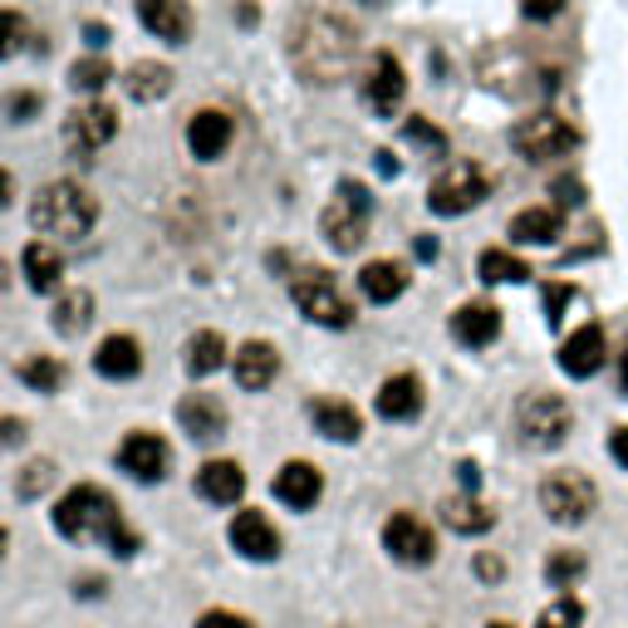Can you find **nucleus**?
Returning a JSON list of instances; mask_svg holds the SVG:
<instances>
[{"label":"nucleus","instance_id":"nucleus-1","mask_svg":"<svg viewBox=\"0 0 628 628\" xmlns=\"http://www.w3.org/2000/svg\"><path fill=\"white\" fill-rule=\"evenodd\" d=\"M290 59H295L300 79L310 83H339L349 79L354 59H359V30L334 10H305L290 25Z\"/></svg>","mask_w":628,"mask_h":628},{"label":"nucleus","instance_id":"nucleus-2","mask_svg":"<svg viewBox=\"0 0 628 628\" xmlns=\"http://www.w3.org/2000/svg\"><path fill=\"white\" fill-rule=\"evenodd\" d=\"M55 530L65 540H103V546H113V554L138 550V536L123 526L119 506H113V496L103 486L65 491V501L55 506Z\"/></svg>","mask_w":628,"mask_h":628},{"label":"nucleus","instance_id":"nucleus-3","mask_svg":"<svg viewBox=\"0 0 628 628\" xmlns=\"http://www.w3.org/2000/svg\"><path fill=\"white\" fill-rule=\"evenodd\" d=\"M93 222H99V202H93L79 182H49L45 192L35 197V206H30V226L45 240H55V246L59 240L89 236Z\"/></svg>","mask_w":628,"mask_h":628},{"label":"nucleus","instance_id":"nucleus-4","mask_svg":"<svg viewBox=\"0 0 628 628\" xmlns=\"http://www.w3.org/2000/svg\"><path fill=\"white\" fill-rule=\"evenodd\" d=\"M369 216H373L369 187L339 182L334 187V197H329V206H324L319 226H324V236H329L334 250H359L363 240H369Z\"/></svg>","mask_w":628,"mask_h":628},{"label":"nucleus","instance_id":"nucleus-5","mask_svg":"<svg viewBox=\"0 0 628 628\" xmlns=\"http://www.w3.org/2000/svg\"><path fill=\"white\" fill-rule=\"evenodd\" d=\"M290 300H295V310L305 314V319L324 324V329H349L354 324V305L344 300L339 280H334L329 270H300V276L290 280Z\"/></svg>","mask_w":628,"mask_h":628},{"label":"nucleus","instance_id":"nucleus-6","mask_svg":"<svg viewBox=\"0 0 628 628\" xmlns=\"http://www.w3.org/2000/svg\"><path fill=\"white\" fill-rule=\"evenodd\" d=\"M599 506V491L584 471H550L540 481V511L554 520V526H584Z\"/></svg>","mask_w":628,"mask_h":628},{"label":"nucleus","instance_id":"nucleus-7","mask_svg":"<svg viewBox=\"0 0 628 628\" xmlns=\"http://www.w3.org/2000/svg\"><path fill=\"white\" fill-rule=\"evenodd\" d=\"M516 427H520V437H526V447L550 452V447H560L564 437L574 433V413L560 393H526L516 407Z\"/></svg>","mask_w":628,"mask_h":628},{"label":"nucleus","instance_id":"nucleus-8","mask_svg":"<svg viewBox=\"0 0 628 628\" xmlns=\"http://www.w3.org/2000/svg\"><path fill=\"white\" fill-rule=\"evenodd\" d=\"M491 197V177H486V167H476V162H452V167H442V177H437L433 187H427V206H433L437 216H462L471 212V206H481Z\"/></svg>","mask_w":628,"mask_h":628},{"label":"nucleus","instance_id":"nucleus-9","mask_svg":"<svg viewBox=\"0 0 628 628\" xmlns=\"http://www.w3.org/2000/svg\"><path fill=\"white\" fill-rule=\"evenodd\" d=\"M511 148H516L526 162H550V157H564L580 148V133L560 119V113H530L511 128Z\"/></svg>","mask_w":628,"mask_h":628},{"label":"nucleus","instance_id":"nucleus-10","mask_svg":"<svg viewBox=\"0 0 628 628\" xmlns=\"http://www.w3.org/2000/svg\"><path fill=\"white\" fill-rule=\"evenodd\" d=\"M113 133H119V113L109 103H79L65 119V148L75 157H93L99 148H109Z\"/></svg>","mask_w":628,"mask_h":628},{"label":"nucleus","instance_id":"nucleus-11","mask_svg":"<svg viewBox=\"0 0 628 628\" xmlns=\"http://www.w3.org/2000/svg\"><path fill=\"white\" fill-rule=\"evenodd\" d=\"M383 550H389L397 564H433L437 560L433 530H427V520H417L413 511H393V516L383 520Z\"/></svg>","mask_w":628,"mask_h":628},{"label":"nucleus","instance_id":"nucleus-12","mask_svg":"<svg viewBox=\"0 0 628 628\" xmlns=\"http://www.w3.org/2000/svg\"><path fill=\"white\" fill-rule=\"evenodd\" d=\"M403 93H407L403 65H397L389 49H379L373 65H369V79H363V103H369L379 119H393V113L403 109Z\"/></svg>","mask_w":628,"mask_h":628},{"label":"nucleus","instance_id":"nucleus-13","mask_svg":"<svg viewBox=\"0 0 628 628\" xmlns=\"http://www.w3.org/2000/svg\"><path fill=\"white\" fill-rule=\"evenodd\" d=\"M119 467L133 481H162L167 467H172V452H167V442L157 433H128L119 447Z\"/></svg>","mask_w":628,"mask_h":628},{"label":"nucleus","instance_id":"nucleus-14","mask_svg":"<svg viewBox=\"0 0 628 628\" xmlns=\"http://www.w3.org/2000/svg\"><path fill=\"white\" fill-rule=\"evenodd\" d=\"M177 423H182V433L192 437V442H222L226 437V407L216 403L212 393H187L182 403H177Z\"/></svg>","mask_w":628,"mask_h":628},{"label":"nucleus","instance_id":"nucleus-15","mask_svg":"<svg viewBox=\"0 0 628 628\" xmlns=\"http://www.w3.org/2000/svg\"><path fill=\"white\" fill-rule=\"evenodd\" d=\"M138 20L148 35L167 40V45H187V35H192V5L187 0H138Z\"/></svg>","mask_w":628,"mask_h":628},{"label":"nucleus","instance_id":"nucleus-16","mask_svg":"<svg viewBox=\"0 0 628 628\" xmlns=\"http://www.w3.org/2000/svg\"><path fill=\"white\" fill-rule=\"evenodd\" d=\"M560 369L570 379H594L604 369V329L599 324H580L570 339L560 344Z\"/></svg>","mask_w":628,"mask_h":628},{"label":"nucleus","instance_id":"nucleus-17","mask_svg":"<svg viewBox=\"0 0 628 628\" xmlns=\"http://www.w3.org/2000/svg\"><path fill=\"white\" fill-rule=\"evenodd\" d=\"M232 546L246 554V560H276L280 554V530L266 520V511H236Z\"/></svg>","mask_w":628,"mask_h":628},{"label":"nucleus","instance_id":"nucleus-18","mask_svg":"<svg viewBox=\"0 0 628 628\" xmlns=\"http://www.w3.org/2000/svg\"><path fill=\"white\" fill-rule=\"evenodd\" d=\"M232 369H236V383H240V389H246V393H260V389H270V383H276L280 354L270 349L266 339H246V344L236 349Z\"/></svg>","mask_w":628,"mask_h":628},{"label":"nucleus","instance_id":"nucleus-19","mask_svg":"<svg viewBox=\"0 0 628 628\" xmlns=\"http://www.w3.org/2000/svg\"><path fill=\"white\" fill-rule=\"evenodd\" d=\"M310 423H314V433H324L329 442H359V433H363L359 407L344 403V397H319V403H310Z\"/></svg>","mask_w":628,"mask_h":628},{"label":"nucleus","instance_id":"nucleus-20","mask_svg":"<svg viewBox=\"0 0 628 628\" xmlns=\"http://www.w3.org/2000/svg\"><path fill=\"white\" fill-rule=\"evenodd\" d=\"M232 119H226L222 109H202V113H192V123H187V148H192L197 157H222L226 148H232Z\"/></svg>","mask_w":628,"mask_h":628},{"label":"nucleus","instance_id":"nucleus-21","mask_svg":"<svg viewBox=\"0 0 628 628\" xmlns=\"http://www.w3.org/2000/svg\"><path fill=\"white\" fill-rule=\"evenodd\" d=\"M276 496L285 501L290 511H310L314 501L324 496V476L310 462H285L276 471Z\"/></svg>","mask_w":628,"mask_h":628},{"label":"nucleus","instance_id":"nucleus-22","mask_svg":"<svg viewBox=\"0 0 628 628\" xmlns=\"http://www.w3.org/2000/svg\"><path fill=\"white\" fill-rule=\"evenodd\" d=\"M93 369L103 373V379H138L143 373V349L133 334H109V339L99 344V354H93Z\"/></svg>","mask_w":628,"mask_h":628},{"label":"nucleus","instance_id":"nucleus-23","mask_svg":"<svg viewBox=\"0 0 628 628\" xmlns=\"http://www.w3.org/2000/svg\"><path fill=\"white\" fill-rule=\"evenodd\" d=\"M417 413H423V383H417V373H393L379 389V417H389V423H413Z\"/></svg>","mask_w":628,"mask_h":628},{"label":"nucleus","instance_id":"nucleus-24","mask_svg":"<svg viewBox=\"0 0 628 628\" xmlns=\"http://www.w3.org/2000/svg\"><path fill=\"white\" fill-rule=\"evenodd\" d=\"M452 334L467 344V349H486V344L501 334V310L486 305V300H471V305H462L452 314Z\"/></svg>","mask_w":628,"mask_h":628},{"label":"nucleus","instance_id":"nucleus-25","mask_svg":"<svg viewBox=\"0 0 628 628\" xmlns=\"http://www.w3.org/2000/svg\"><path fill=\"white\" fill-rule=\"evenodd\" d=\"M20 266H25V280L35 295H49V290H59V276H65V256H59L55 240H30L25 256H20Z\"/></svg>","mask_w":628,"mask_h":628},{"label":"nucleus","instance_id":"nucleus-26","mask_svg":"<svg viewBox=\"0 0 628 628\" xmlns=\"http://www.w3.org/2000/svg\"><path fill=\"white\" fill-rule=\"evenodd\" d=\"M197 491H202L212 506H236L240 491H246V471L236 462H226V457H216V462H206L197 471Z\"/></svg>","mask_w":628,"mask_h":628},{"label":"nucleus","instance_id":"nucleus-27","mask_svg":"<svg viewBox=\"0 0 628 628\" xmlns=\"http://www.w3.org/2000/svg\"><path fill=\"white\" fill-rule=\"evenodd\" d=\"M511 240L516 246H554L560 240V206H526L511 216Z\"/></svg>","mask_w":628,"mask_h":628},{"label":"nucleus","instance_id":"nucleus-28","mask_svg":"<svg viewBox=\"0 0 628 628\" xmlns=\"http://www.w3.org/2000/svg\"><path fill=\"white\" fill-rule=\"evenodd\" d=\"M442 520H447V530H457V536H486V530L496 526V511L467 491V496H447L442 501Z\"/></svg>","mask_w":628,"mask_h":628},{"label":"nucleus","instance_id":"nucleus-29","mask_svg":"<svg viewBox=\"0 0 628 628\" xmlns=\"http://www.w3.org/2000/svg\"><path fill=\"white\" fill-rule=\"evenodd\" d=\"M359 290L373 305H393L407 290V266H397V260H369V266L359 270Z\"/></svg>","mask_w":628,"mask_h":628},{"label":"nucleus","instance_id":"nucleus-30","mask_svg":"<svg viewBox=\"0 0 628 628\" xmlns=\"http://www.w3.org/2000/svg\"><path fill=\"white\" fill-rule=\"evenodd\" d=\"M123 89H128V99H138V103H157L167 89H172V69L153 65V59H138V65L123 75Z\"/></svg>","mask_w":628,"mask_h":628},{"label":"nucleus","instance_id":"nucleus-31","mask_svg":"<svg viewBox=\"0 0 628 628\" xmlns=\"http://www.w3.org/2000/svg\"><path fill=\"white\" fill-rule=\"evenodd\" d=\"M226 363V339L216 329H202L192 334V344H187V373L192 379H206V373H216Z\"/></svg>","mask_w":628,"mask_h":628},{"label":"nucleus","instance_id":"nucleus-32","mask_svg":"<svg viewBox=\"0 0 628 628\" xmlns=\"http://www.w3.org/2000/svg\"><path fill=\"white\" fill-rule=\"evenodd\" d=\"M89 324H93V295H89V290H69V295H59L55 329L65 334V339H79Z\"/></svg>","mask_w":628,"mask_h":628},{"label":"nucleus","instance_id":"nucleus-33","mask_svg":"<svg viewBox=\"0 0 628 628\" xmlns=\"http://www.w3.org/2000/svg\"><path fill=\"white\" fill-rule=\"evenodd\" d=\"M476 270L486 285H520V280H530V266L520 256H511V250H481Z\"/></svg>","mask_w":628,"mask_h":628},{"label":"nucleus","instance_id":"nucleus-34","mask_svg":"<svg viewBox=\"0 0 628 628\" xmlns=\"http://www.w3.org/2000/svg\"><path fill=\"white\" fill-rule=\"evenodd\" d=\"M584 570H590V560L580 550H550V560H546V580L554 590H574L584 580Z\"/></svg>","mask_w":628,"mask_h":628},{"label":"nucleus","instance_id":"nucleus-35","mask_svg":"<svg viewBox=\"0 0 628 628\" xmlns=\"http://www.w3.org/2000/svg\"><path fill=\"white\" fill-rule=\"evenodd\" d=\"M20 379H25L35 393H55L59 383H65V363H55V359H25V363H20Z\"/></svg>","mask_w":628,"mask_h":628},{"label":"nucleus","instance_id":"nucleus-36","mask_svg":"<svg viewBox=\"0 0 628 628\" xmlns=\"http://www.w3.org/2000/svg\"><path fill=\"white\" fill-rule=\"evenodd\" d=\"M25 40H35L30 35V25H25V15H20V10H0V59L20 55Z\"/></svg>","mask_w":628,"mask_h":628},{"label":"nucleus","instance_id":"nucleus-37","mask_svg":"<svg viewBox=\"0 0 628 628\" xmlns=\"http://www.w3.org/2000/svg\"><path fill=\"white\" fill-rule=\"evenodd\" d=\"M109 79H113V69H109V59H99V55H93V59H79V65L69 69V83H75L79 93H99Z\"/></svg>","mask_w":628,"mask_h":628},{"label":"nucleus","instance_id":"nucleus-38","mask_svg":"<svg viewBox=\"0 0 628 628\" xmlns=\"http://www.w3.org/2000/svg\"><path fill=\"white\" fill-rule=\"evenodd\" d=\"M580 624H584V604L574 599V594H560V599L540 614L536 628H580Z\"/></svg>","mask_w":628,"mask_h":628},{"label":"nucleus","instance_id":"nucleus-39","mask_svg":"<svg viewBox=\"0 0 628 628\" xmlns=\"http://www.w3.org/2000/svg\"><path fill=\"white\" fill-rule=\"evenodd\" d=\"M403 133H407V143H417V148H427V153H437V157L447 153V133H442V128H433L427 119H417V113L403 123Z\"/></svg>","mask_w":628,"mask_h":628},{"label":"nucleus","instance_id":"nucleus-40","mask_svg":"<svg viewBox=\"0 0 628 628\" xmlns=\"http://www.w3.org/2000/svg\"><path fill=\"white\" fill-rule=\"evenodd\" d=\"M49 481H55V462H30L20 471V496L35 501L40 491H49Z\"/></svg>","mask_w":628,"mask_h":628},{"label":"nucleus","instance_id":"nucleus-41","mask_svg":"<svg viewBox=\"0 0 628 628\" xmlns=\"http://www.w3.org/2000/svg\"><path fill=\"white\" fill-rule=\"evenodd\" d=\"M30 437L25 417H0V452H10V447H20Z\"/></svg>","mask_w":628,"mask_h":628},{"label":"nucleus","instance_id":"nucleus-42","mask_svg":"<svg viewBox=\"0 0 628 628\" xmlns=\"http://www.w3.org/2000/svg\"><path fill=\"white\" fill-rule=\"evenodd\" d=\"M197 628H256V624L240 619V614H232V609H206L202 619H197Z\"/></svg>","mask_w":628,"mask_h":628},{"label":"nucleus","instance_id":"nucleus-43","mask_svg":"<svg viewBox=\"0 0 628 628\" xmlns=\"http://www.w3.org/2000/svg\"><path fill=\"white\" fill-rule=\"evenodd\" d=\"M550 192H554V206H580L584 202V182H574V177H560Z\"/></svg>","mask_w":628,"mask_h":628},{"label":"nucleus","instance_id":"nucleus-44","mask_svg":"<svg viewBox=\"0 0 628 628\" xmlns=\"http://www.w3.org/2000/svg\"><path fill=\"white\" fill-rule=\"evenodd\" d=\"M5 109H10V119H15V123L35 119V113H40V93H10Z\"/></svg>","mask_w":628,"mask_h":628},{"label":"nucleus","instance_id":"nucleus-45","mask_svg":"<svg viewBox=\"0 0 628 628\" xmlns=\"http://www.w3.org/2000/svg\"><path fill=\"white\" fill-rule=\"evenodd\" d=\"M570 295H574L570 285H550V290H546V319H550V324L564 319V305H570Z\"/></svg>","mask_w":628,"mask_h":628},{"label":"nucleus","instance_id":"nucleus-46","mask_svg":"<svg viewBox=\"0 0 628 628\" xmlns=\"http://www.w3.org/2000/svg\"><path fill=\"white\" fill-rule=\"evenodd\" d=\"M564 10V0H526V15L530 20H554Z\"/></svg>","mask_w":628,"mask_h":628},{"label":"nucleus","instance_id":"nucleus-47","mask_svg":"<svg viewBox=\"0 0 628 628\" xmlns=\"http://www.w3.org/2000/svg\"><path fill=\"white\" fill-rule=\"evenodd\" d=\"M476 574H481V580L496 584L501 574H506V564H501V554H476Z\"/></svg>","mask_w":628,"mask_h":628},{"label":"nucleus","instance_id":"nucleus-48","mask_svg":"<svg viewBox=\"0 0 628 628\" xmlns=\"http://www.w3.org/2000/svg\"><path fill=\"white\" fill-rule=\"evenodd\" d=\"M609 452H614V462H619L628 471V427H619V433L609 437Z\"/></svg>","mask_w":628,"mask_h":628},{"label":"nucleus","instance_id":"nucleus-49","mask_svg":"<svg viewBox=\"0 0 628 628\" xmlns=\"http://www.w3.org/2000/svg\"><path fill=\"white\" fill-rule=\"evenodd\" d=\"M457 476H462V486H467V491H476L481 471H476V462H462V467H457Z\"/></svg>","mask_w":628,"mask_h":628},{"label":"nucleus","instance_id":"nucleus-50","mask_svg":"<svg viewBox=\"0 0 628 628\" xmlns=\"http://www.w3.org/2000/svg\"><path fill=\"white\" fill-rule=\"evenodd\" d=\"M10 192H15V177L0 172V206H10Z\"/></svg>","mask_w":628,"mask_h":628},{"label":"nucleus","instance_id":"nucleus-51","mask_svg":"<svg viewBox=\"0 0 628 628\" xmlns=\"http://www.w3.org/2000/svg\"><path fill=\"white\" fill-rule=\"evenodd\" d=\"M89 45L103 49V45H109V30H103V25H89Z\"/></svg>","mask_w":628,"mask_h":628},{"label":"nucleus","instance_id":"nucleus-52","mask_svg":"<svg viewBox=\"0 0 628 628\" xmlns=\"http://www.w3.org/2000/svg\"><path fill=\"white\" fill-rule=\"evenodd\" d=\"M379 172H383V177L397 172V157H393V153H379Z\"/></svg>","mask_w":628,"mask_h":628},{"label":"nucleus","instance_id":"nucleus-53","mask_svg":"<svg viewBox=\"0 0 628 628\" xmlns=\"http://www.w3.org/2000/svg\"><path fill=\"white\" fill-rule=\"evenodd\" d=\"M417 256L433 260V256H437V240H433V236H423V240H417Z\"/></svg>","mask_w":628,"mask_h":628},{"label":"nucleus","instance_id":"nucleus-54","mask_svg":"<svg viewBox=\"0 0 628 628\" xmlns=\"http://www.w3.org/2000/svg\"><path fill=\"white\" fill-rule=\"evenodd\" d=\"M619 389L628 397V344H624V354H619Z\"/></svg>","mask_w":628,"mask_h":628},{"label":"nucleus","instance_id":"nucleus-55","mask_svg":"<svg viewBox=\"0 0 628 628\" xmlns=\"http://www.w3.org/2000/svg\"><path fill=\"white\" fill-rule=\"evenodd\" d=\"M5 546H10V536H5V526H0V554H5Z\"/></svg>","mask_w":628,"mask_h":628},{"label":"nucleus","instance_id":"nucleus-56","mask_svg":"<svg viewBox=\"0 0 628 628\" xmlns=\"http://www.w3.org/2000/svg\"><path fill=\"white\" fill-rule=\"evenodd\" d=\"M0 285H5V266H0Z\"/></svg>","mask_w":628,"mask_h":628},{"label":"nucleus","instance_id":"nucleus-57","mask_svg":"<svg viewBox=\"0 0 628 628\" xmlns=\"http://www.w3.org/2000/svg\"><path fill=\"white\" fill-rule=\"evenodd\" d=\"M486 628H511V624H486Z\"/></svg>","mask_w":628,"mask_h":628}]
</instances>
